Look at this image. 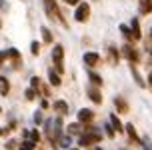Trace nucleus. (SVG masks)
Masks as SVG:
<instances>
[{
  "instance_id": "nucleus-1",
  "label": "nucleus",
  "mask_w": 152,
  "mask_h": 150,
  "mask_svg": "<svg viewBox=\"0 0 152 150\" xmlns=\"http://www.w3.org/2000/svg\"><path fill=\"white\" fill-rule=\"evenodd\" d=\"M52 60H54V66H56V72L62 74L64 72V46L56 44L52 50Z\"/></svg>"
},
{
  "instance_id": "nucleus-2",
  "label": "nucleus",
  "mask_w": 152,
  "mask_h": 150,
  "mask_svg": "<svg viewBox=\"0 0 152 150\" xmlns=\"http://www.w3.org/2000/svg\"><path fill=\"white\" fill-rule=\"evenodd\" d=\"M90 18V4L88 2H80L76 6V12H74V20L76 22H86Z\"/></svg>"
},
{
  "instance_id": "nucleus-3",
  "label": "nucleus",
  "mask_w": 152,
  "mask_h": 150,
  "mask_svg": "<svg viewBox=\"0 0 152 150\" xmlns=\"http://www.w3.org/2000/svg\"><path fill=\"white\" fill-rule=\"evenodd\" d=\"M42 2H44L46 16H48L50 20H54V18H60L62 22H64V18L60 16V10H58V6H56V2H54V0H42Z\"/></svg>"
},
{
  "instance_id": "nucleus-4",
  "label": "nucleus",
  "mask_w": 152,
  "mask_h": 150,
  "mask_svg": "<svg viewBox=\"0 0 152 150\" xmlns=\"http://www.w3.org/2000/svg\"><path fill=\"white\" fill-rule=\"evenodd\" d=\"M92 120H94V112H92L90 108H82V110H78V122L80 124H90Z\"/></svg>"
},
{
  "instance_id": "nucleus-5",
  "label": "nucleus",
  "mask_w": 152,
  "mask_h": 150,
  "mask_svg": "<svg viewBox=\"0 0 152 150\" xmlns=\"http://www.w3.org/2000/svg\"><path fill=\"white\" fill-rule=\"evenodd\" d=\"M122 52H124V56L130 60V64H132V66H134V64L138 62V52L134 50V48H132V44H126L124 48H122Z\"/></svg>"
},
{
  "instance_id": "nucleus-6",
  "label": "nucleus",
  "mask_w": 152,
  "mask_h": 150,
  "mask_svg": "<svg viewBox=\"0 0 152 150\" xmlns=\"http://www.w3.org/2000/svg\"><path fill=\"white\" fill-rule=\"evenodd\" d=\"M100 62V54L98 52H86L84 54V64L88 68H92V66H96Z\"/></svg>"
},
{
  "instance_id": "nucleus-7",
  "label": "nucleus",
  "mask_w": 152,
  "mask_h": 150,
  "mask_svg": "<svg viewBox=\"0 0 152 150\" xmlns=\"http://www.w3.org/2000/svg\"><path fill=\"white\" fill-rule=\"evenodd\" d=\"M114 106H116L118 114H126V112H128V108H130L128 102H126L122 96H116V98H114Z\"/></svg>"
},
{
  "instance_id": "nucleus-8",
  "label": "nucleus",
  "mask_w": 152,
  "mask_h": 150,
  "mask_svg": "<svg viewBox=\"0 0 152 150\" xmlns=\"http://www.w3.org/2000/svg\"><path fill=\"white\" fill-rule=\"evenodd\" d=\"M86 94H88V98H90L94 104H102V94L98 92V88H96V86H90V88L86 90Z\"/></svg>"
},
{
  "instance_id": "nucleus-9",
  "label": "nucleus",
  "mask_w": 152,
  "mask_h": 150,
  "mask_svg": "<svg viewBox=\"0 0 152 150\" xmlns=\"http://www.w3.org/2000/svg\"><path fill=\"white\" fill-rule=\"evenodd\" d=\"M130 32H132V38H134V40H140V38H142V32H140L138 18H132V20H130Z\"/></svg>"
},
{
  "instance_id": "nucleus-10",
  "label": "nucleus",
  "mask_w": 152,
  "mask_h": 150,
  "mask_svg": "<svg viewBox=\"0 0 152 150\" xmlns=\"http://www.w3.org/2000/svg\"><path fill=\"white\" fill-rule=\"evenodd\" d=\"M138 12L140 14H150L152 12V0H138Z\"/></svg>"
},
{
  "instance_id": "nucleus-11",
  "label": "nucleus",
  "mask_w": 152,
  "mask_h": 150,
  "mask_svg": "<svg viewBox=\"0 0 152 150\" xmlns=\"http://www.w3.org/2000/svg\"><path fill=\"white\" fill-rule=\"evenodd\" d=\"M124 130H126V134H128L130 142H138V144L142 142V140L138 138V132L134 130V124H126V126H124Z\"/></svg>"
},
{
  "instance_id": "nucleus-12",
  "label": "nucleus",
  "mask_w": 152,
  "mask_h": 150,
  "mask_svg": "<svg viewBox=\"0 0 152 150\" xmlns=\"http://www.w3.org/2000/svg\"><path fill=\"white\" fill-rule=\"evenodd\" d=\"M68 134L74 136V134H84V124H80V122H74V124H70L68 126Z\"/></svg>"
},
{
  "instance_id": "nucleus-13",
  "label": "nucleus",
  "mask_w": 152,
  "mask_h": 150,
  "mask_svg": "<svg viewBox=\"0 0 152 150\" xmlns=\"http://www.w3.org/2000/svg\"><path fill=\"white\" fill-rule=\"evenodd\" d=\"M54 110L64 116V114H68V104H66L64 100H56V102H54Z\"/></svg>"
},
{
  "instance_id": "nucleus-14",
  "label": "nucleus",
  "mask_w": 152,
  "mask_h": 150,
  "mask_svg": "<svg viewBox=\"0 0 152 150\" xmlns=\"http://www.w3.org/2000/svg\"><path fill=\"white\" fill-rule=\"evenodd\" d=\"M48 80H50V84H52V86H60V84H62L60 74H58L56 70H50V72H48Z\"/></svg>"
},
{
  "instance_id": "nucleus-15",
  "label": "nucleus",
  "mask_w": 152,
  "mask_h": 150,
  "mask_svg": "<svg viewBox=\"0 0 152 150\" xmlns=\"http://www.w3.org/2000/svg\"><path fill=\"white\" fill-rule=\"evenodd\" d=\"M8 90H10V82H8V78H6V76H0V94H2V96H6Z\"/></svg>"
},
{
  "instance_id": "nucleus-16",
  "label": "nucleus",
  "mask_w": 152,
  "mask_h": 150,
  "mask_svg": "<svg viewBox=\"0 0 152 150\" xmlns=\"http://www.w3.org/2000/svg\"><path fill=\"white\" fill-rule=\"evenodd\" d=\"M110 124H112V128H114V130H118V132H122V130H124L120 118H118L116 114H110Z\"/></svg>"
},
{
  "instance_id": "nucleus-17",
  "label": "nucleus",
  "mask_w": 152,
  "mask_h": 150,
  "mask_svg": "<svg viewBox=\"0 0 152 150\" xmlns=\"http://www.w3.org/2000/svg\"><path fill=\"white\" fill-rule=\"evenodd\" d=\"M88 78H90V82L98 88V86H102V76L96 74V72H88Z\"/></svg>"
},
{
  "instance_id": "nucleus-18",
  "label": "nucleus",
  "mask_w": 152,
  "mask_h": 150,
  "mask_svg": "<svg viewBox=\"0 0 152 150\" xmlns=\"http://www.w3.org/2000/svg\"><path fill=\"white\" fill-rule=\"evenodd\" d=\"M108 56H110V60L116 64V62H118V58H120V52H118L114 46H108Z\"/></svg>"
},
{
  "instance_id": "nucleus-19",
  "label": "nucleus",
  "mask_w": 152,
  "mask_h": 150,
  "mask_svg": "<svg viewBox=\"0 0 152 150\" xmlns=\"http://www.w3.org/2000/svg\"><path fill=\"white\" fill-rule=\"evenodd\" d=\"M78 144H80V146H90V144H96V142H94L88 134H82V136H80V140H78Z\"/></svg>"
},
{
  "instance_id": "nucleus-20",
  "label": "nucleus",
  "mask_w": 152,
  "mask_h": 150,
  "mask_svg": "<svg viewBox=\"0 0 152 150\" xmlns=\"http://www.w3.org/2000/svg\"><path fill=\"white\" fill-rule=\"evenodd\" d=\"M34 146H36V144L32 142V140H22L20 146H18V150H34Z\"/></svg>"
},
{
  "instance_id": "nucleus-21",
  "label": "nucleus",
  "mask_w": 152,
  "mask_h": 150,
  "mask_svg": "<svg viewBox=\"0 0 152 150\" xmlns=\"http://www.w3.org/2000/svg\"><path fill=\"white\" fill-rule=\"evenodd\" d=\"M40 32H42V38H44V42H48V44H50V42L54 40L52 34H50V30L46 28V26H42V28H40Z\"/></svg>"
},
{
  "instance_id": "nucleus-22",
  "label": "nucleus",
  "mask_w": 152,
  "mask_h": 150,
  "mask_svg": "<svg viewBox=\"0 0 152 150\" xmlns=\"http://www.w3.org/2000/svg\"><path fill=\"white\" fill-rule=\"evenodd\" d=\"M120 32L126 36V40H128V42H132V40H134V38H132V32H130V28L126 26V24H120Z\"/></svg>"
},
{
  "instance_id": "nucleus-23",
  "label": "nucleus",
  "mask_w": 152,
  "mask_h": 150,
  "mask_svg": "<svg viewBox=\"0 0 152 150\" xmlns=\"http://www.w3.org/2000/svg\"><path fill=\"white\" fill-rule=\"evenodd\" d=\"M132 76H134V80H136V84H138V86H142V88L146 86V84H144V80L140 78V74L136 72V68H134V66H132Z\"/></svg>"
},
{
  "instance_id": "nucleus-24",
  "label": "nucleus",
  "mask_w": 152,
  "mask_h": 150,
  "mask_svg": "<svg viewBox=\"0 0 152 150\" xmlns=\"http://www.w3.org/2000/svg\"><path fill=\"white\" fill-rule=\"evenodd\" d=\"M30 52L34 54V56H38V52H40V44H38V40H32V42H30Z\"/></svg>"
},
{
  "instance_id": "nucleus-25",
  "label": "nucleus",
  "mask_w": 152,
  "mask_h": 150,
  "mask_svg": "<svg viewBox=\"0 0 152 150\" xmlns=\"http://www.w3.org/2000/svg\"><path fill=\"white\" fill-rule=\"evenodd\" d=\"M104 130H106V134L110 136V138H114V136H116V130L112 128V124H110V122H106V124H104Z\"/></svg>"
},
{
  "instance_id": "nucleus-26",
  "label": "nucleus",
  "mask_w": 152,
  "mask_h": 150,
  "mask_svg": "<svg viewBox=\"0 0 152 150\" xmlns=\"http://www.w3.org/2000/svg\"><path fill=\"white\" fill-rule=\"evenodd\" d=\"M70 144H72V136H62V138H60V146L68 148Z\"/></svg>"
},
{
  "instance_id": "nucleus-27",
  "label": "nucleus",
  "mask_w": 152,
  "mask_h": 150,
  "mask_svg": "<svg viewBox=\"0 0 152 150\" xmlns=\"http://www.w3.org/2000/svg\"><path fill=\"white\" fill-rule=\"evenodd\" d=\"M8 52V58H12V60H20V54H18V50L16 48H10V50H6Z\"/></svg>"
},
{
  "instance_id": "nucleus-28",
  "label": "nucleus",
  "mask_w": 152,
  "mask_h": 150,
  "mask_svg": "<svg viewBox=\"0 0 152 150\" xmlns=\"http://www.w3.org/2000/svg\"><path fill=\"white\" fill-rule=\"evenodd\" d=\"M30 88L32 90L40 88V78H38V76H32V78H30Z\"/></svg>"
},
{
  "instance_id": "nucleus-29",
  "label": "nucleus",
  "mask_w": 152,
  "mask_h": 150,
  "mask_svg": "<svg viewBox=\"0 0 152 150\" xmlns=\"http://www.w3.org/2000/svg\"><path fill=\"white\" fill-rule=\"evenodd\" d=\"M30 140H32L34 144L40 140V132H38V130H32V132H30Z\"/></svg>"
},
{
  "instance_id": "nucleus-30",
  "label": "nucleus",
  "mask_w": 152,
  "mask_h": 150,
  "mask_svg": "<svg viewBox=\"0 0 152 150\" xmlns=\"http://www.w3.org/2000/svg\"><path fill=\"white\" fill-rule=\"evenodd\" d=\"M34 98H36V90L28 88V90H26V100H34Z\"/></svg>"
},
{
  "instance_id": "nucleus-31",
  "label": "nucleus",
  "mask_w": 152,
  "mask_h": 150,
  "mask_svg": "<svg viewBox=\"0 0 152 150\" xmlns=\"http://www.w3.org/2000/svg\"><path fill=\"white\" fill-rule=\"evenodd\" d=\"M4 60H8V52L6 50H0V66L4 64Z\"/></svg>"
},
{
  "instance_id": "nucleus-32",
  "label": "nucleus",
  "mask_w": 152,
  "mask_h": 150,
  "mask_svg": "<svg viewBox=\"0 0 152 150\" xmlns=\"http://www.w3.org/2000/svg\"><path fill=\"white\" fill-rule=\"evenodd\" d=\"M140 144L144 146V150H152V144L148 142V138H142V142H140Z\"/></svg>"
},
{
  "instance_id": "nucleus-33",
  "label": "nucleus",
  "mask_w": 152,
  "mask_h": 150,
  "mask_svg": "<svg viewBox=\"0 0 152 150\" xmlns=\"http://www.w3.org/2000/svg\"><path fill=\"white\" fill-rule=\"evenodd\" d=\"M64 2H66V4H70V6H78L82 0H64Z\"/></svg>"
},
{
  "instance_id": "nucleus-34",
  "label": "nucleus",
  "mask_w": 152,
  "mask_h": 150,
  "mask_svg": "<svg viewBox=\"0 0 152 150\" xmlns=\"http://www.w3.org/2000/svg\"><path fill=\"white\" fill-rule=\"evenodd\" d=\"M34 122H36V124H40V122H42V112H36V114H34Z\"/></svg>"
},
{
  "instance_id": "nucleus-35",
  "label": "nucleus",
  "mask_w": 152,
  "mask_h": 150,
  "mask_svg": "<svg viewBox=\"0 0 152 150\" xmlns=\"http://www.w3.org/2000/svg\"><path fill=\"white\" fill-rule=\"evenodd\" d=\"M6 148H8V150H14V148H16V142H14V140H10V142L6 144Z\"/></svg>"
},
{
  "instance_id": "nucleus-36",
  "label": "nucleus",
  "mask_w": 152,
  "mask_h": 150,
  "mask_svg": "<svg viewBox=\"0 0 152 150\" xmlns=\"http://www.w3.org/2000/svg\"><path fill=\"white\" fill-rule=\"evenodd\" d=\"M0 8H2V10H8V4L4 2V0H0Z\"/></svg>"
},
{
  "instance_id": "nucleus-37",
  "label": "nucleus",
  "mask_w": 152,
  "mask_h": 150,
  "mask_svg": "<svg viewBox=\"0 0 152 150\" xmlns=\"http://www.w3.org/2000/svg\"><path fill=\"white\" fill-rule=\"evenodd\" d=\"M42 92H44V96H50V88H48V86H44V88H42Z\"/></svg>"
},
{
  "instance_id": "nucleus-38",
  "label": "nucleus",
  "mask_w": 152,
  "mask_h": 150,
  "mask_svg": "<svg viewBox=\"0 0 152 150\" xmlns=\"http://www.w3.org/2000/svg\"><path fill=\"white\" fill-rule=\"evenodd\" d=\"M40 106H42V110H46V108H48V102H46V100H42V102H40Z\"/></svg>"
},
{
  "instance_id": "nucleus-39",
  "label": "nucleus",
  "mask_w": 152,
  "mask_h": 150,
  "mask_svg": "<svg viewBox=\"0 0 152 150\" xmlns=\"http://www.w3.org/2000/svg\"><path fill=\"white\" fill-rule=\"evenodd\" d=\"M148 84H150V86H152V72H150V74H148Z\"/></svg>"
},
{
  "instance_id": "nucleus-40",
  "label": "nucleus",
  "mask_w": 152,
  "mask_h": 150,
  "mask_svg": "<svg viewBox=\"0 0 152 150\" xmlns=\"http://www.w3.org/2000/svg\"><path fill=\"white\" fill-rule=\"evenodd\" d=\"M148 54H150V60H148V62H150V64H152V48H150V50H148Z\"/></svg>"
},
{
  "instance_id": "nucleus-41",
  "label": "nucleus",
  "mask_w": 152,
  "mask_h": 150,
  "mask_svg": "<svg viewBox=\"0 0 152 150\" xmlns=\"http://www.w3.org/2000/svg\"><path fill=\"white\" fill-rule=\"evenodd\" d=\"M2 134H4V130H2V128H0V136H2Z\"/></svg>"
},
{
  "instance_id": "nucleus-42",
  "label": "nucleus",
  "mask_w": 152,
  "mask_h": 150,
  "mask_svg": "<svg viewBox=\"0 0 152 150\" xmlns=\"http://www.w3.org/2000/svg\"><path fill=\"white\" fill-rule=\"evenodd\" d=\"M68 150H78V148H68Z\"/></svg>"
},
{
  "instance_id": "nucleus-43",
  "label": "nucleus",
  "mask_w": 152,
  "mask_h": 150,
  "mask_svg": "<svg viewBox=\"0 0 152 150\" xmlns=\"http://www.w3.org/2000/svg\"><path fill=\"white\" fill-rule=\"evenodd\" d=\"M94 150H102V148H94Z\"/></svg>"
},
{
  "instance_id": "nucleus-44",
  "label": "nucleus",
  "mask_w": 152,
  "mask_h": 150,
  "mask_svg": "<svg viewBox=\"0 0 152 150\" xmlns=\"http://www.w3.org/2000/svg\"><path fill=\"white\" fill-rule=\"evenodd\" d=\"M150 36H152V28H150Z\"/></svg>"
},
{
  "instance_id": "nucleus-45",
  "label": "nucleus",
  "mask_w": 152,
  "mask_h": 150,
  "mask_svg": "<svg viewBox=\"0 0 152 150\" xmlns=\"http://www.w3.org/2000/svg\"><path fill=\"white\" fill-rule=\"evenodd\" d=\"M94 2H98V0H94Z\"/></svg>"
},
{
  "instance_id": "nucleus-46",
  "label": "nucleus",
  "mask_w": 152,
  "mask_h": 150,
  "mask_svg": "<svg viewBox=\"0 0 152 150\" xmlns=\"http://www.w3.org/2000/svg\"><path fill=\"white\" fill-rule=\"evenodd\" d=\"M0 26H2V22H0Z\"/></svg>"
}]
</instances>
